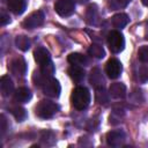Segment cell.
<instances>
[{
  "mask_svg": "<svg viewBox=\"0 0 148 148\" xmlns=\"http://www.w3.org/2000/svg\"><path fill=\"white\" fill-rule=\"evenodd\" d=\"M9 69L10 72L16 76H23L27 73V62L22 57L14 58L9 62Z\"/></svg>",
  "mask_w": 148,
  "mask_h": 148,
  "instance_id": "8",
  "label": "cell"
},
{
  "mask_svg": "<svg viewBox=\"0 0 148 148\" xmlns=\"http://www.w3.org/2000/svg\"><path fill=\"white\" fill-rule=\"evenodd\" d=\"M138 58L140 61L148 64V45H143L138 51Z\"/></svg>",
  "mask_w": 148,
  "mask_h": 148,
  "instance_id": "26",
  "label": "cell"
},
{
  "mask_svg": "<svg viewBox=\"0 0 148 148\" xmlns=\"http://www.w3.org/2000/svg\"><path fill=\"white\" fill-rule=\"evenodd\" d=\"M125 141V133L121 130H114L106 133V142L111 147H119Z\"/></svg>",
  "mask_w": 148,
  "mask_h": 148,
  "instance_id": "9",
  "label": "cell"
},
{
  "mask_svg": "<svg viewBox=\"0 0 148 148\" xmlns=\"http://www.w3.org/2000/svg\"><path fill=\"white\" fill-rule=\"evenodd\" d=\"M139 80L141 82L148 81V66H142L139 69Z\"/></svg>",
  "mask_w": 148,
  "mask_h": 148,
  "instance_id": "27",
  "label": "cell"
},
{
  "mask_svg": "<svg viewBox=\"0 0 148 148\" xmlns=\"http://www.w3.org/2000/svg\"><path fill=\"white\" fill-rule=\"evenodd\" d=\"M109 95L113 98H123L126 95V86L120 82L112 83L109 88Z\"/></svg>",
  "mask_w": 148,
  "mask_h": 148,
  "instance_id": "15",
  "label": "cell"
},
{
  "mask_svg": "<svg viewBox=\"0 0 148 148\" xmlns=\"http://www.w3.org/2000/svg\"><path fill=\"white\" fill-rule=\"evenodd\" d=\"M44 18H45L44 13L42 10H36V12L31 13L28 17L24 18V21L22 22V27L25 29L38 28L44 23Z\"/></svg>",
  "mask_w": 148,
  "mask_h": 148,
  "instance_id": "5",
  "label": "cell"
},
{
  "mask_svg": "<svg viewBox=\"0 0 148 148\" xmlns=\"http://www.w3.org/2000/svg\"><path fill=\"white\" fill-rule=\"evenodd\" d=\"M111 22H112V25L117 29H123L127 25V23L130 22V18L127 16V14L125 13H118L116 15H113L111 17Z\"/></svg>",
  "mask_w": 148,
  "mask_h": 148,
  "instance_id": "17",
  "label": "cell"
},
{
  "mask_svg": "<svg viewBox=\"0 0 148 148\" xmlns=\"http://www.w3.org/2000/svg\"><path fill=\"white\" fill-rule=\"evenodd\" d=\"M43 89L44 95L52 97V98H57L60 95L61 91V87L60 83L58 82V80H56L54 77H49L46 79V81L43 83V86L40 87Z\"/></svg>",
  "mask_w": 148,
  "mask_h": 148,
  "instance_id": "4",
  "label": "cell"
},
{
  "mask_svg": "<svg viewBox=\"0 0 148 148\" xmlns=\"http://www.w3.org/2000/svg\"><path fill=\"white\" fill-rule=\"evenodd\" d=\"M88 53H89L91 57L96 58V59H102V58H104V56H105L104 49H103V46H102L101 44H92V45L89 47Z\"/></svg>",
  "mask_w": 148,
  "mask_h": 148,
  "instance_id": "21",
  "label": "cell"
},
{
  "mask_svg": "<svg viewBox=\"0 0 148 148\" xmlns=\"http://www.w3.org/2000/svg\"><path fill=\"white\" fill-rule=\"evenodd\" d=\"M59 110L60 108L57 103L47 99H43L36 105L35 113L40 119H49V118H52Z\"/></svg>",
  "mask_w": 148,
  "mask_h": 148,
  "instance_id": "2",
  "label": "cell"
},
{
  "mask_svg": "<svg viewBox=\"0 0 148 148\" xmlns=\"http://www.w3.org/2000/svg\"><path fill=\"white\" fill-rule=\"evenodd\" d=\"M0 22H1V24L2 25H6L7 23H9L10 22V16L6 13V12H1V16H0Z\"/></svg>",
  "mask_w": 148,
  "mask_h": 148,
  "instance_id": "28",
  "label": "cell"
},
{
  "mask_svg": "<svg viewBox=\"0 0 148 148\" xmlns=\"http://www.w3.org/2000/svg\"><path fill=\"white\" fill-rule=\"evenodd\" d=\"M10 112L14 116V118L17 120V121H23L27 119L28 117V113H27V110L21 108V106H14L10 109Z\"/></svg>",
  "mask_w": 148,
  "mask_h": 148,
  "instance_id": "23",
  "label": "cell"
},
{
  "mask_svg": "<svg viewBox=\"0 0 148 148\" xmlns=\"http://www.w3.org/2000/svg\"><path fill=\"white\" fill-rule=\"evenodd\" d=\"M15 45L21 51H27V50H29V47L31 45V42H30V39L27 36L20 35V36H17L15 38Z\"/></svg>",
  "mask_w": 148,
  "mask_h": 148,
  "instance_id": "20",
  "label": "cell"
},
{
  "mask_svg": "<svg viewBox=\"0 0 148 148\" xmlns=\"http://www.w3.org/2000/svg\"><path fill=\"white\" fill-rule=\"evenodd\" d=\"M39 66H40V67H39V73H40L44 77H46V79L53 77V74H54V72H56V68H54V65H53L52 60H50V61H47V62H45V64H42V65H39Z\"/></svg>",
  "mask_w": 148,
  "mask_h": 148,
  "instance_id": "19",
  "label": "cell"
},
{
  "mask_svg": "<svg viewBox=\"0 0 148 148\" xmlns=\"http://www.w3.org/2000/svg\"><path fill=\"white\" fill-rule=\"evenodd\" d=\"M86 18H87V22L89 24H96V21L98 18V10H97V7L95 5H90L88 7Z\"/></svg>",
  "mask_w": 148,
  "mask_h": 148,
  "instance_id": "22",
  "label": "cell"
},
{
  "mask_svg": "<svg viewBox=\"0 0 148 148\" xmlns=\"http://www.w3.org/2000/svg\"><path fill=\"white\" fill-rule=\"evenodd\" d=\"M54 9L61 17H68L75 10V2L74 0H58L54 3Z\"/></svg>",
  "mask_w": 148,
  "mask_h": 148,
  "instance_id": "6",
  "label": "cell"
},
{
  "mask_svg": "<svg viewBox=\"0 0 148 148\" xmlns=\"http://www.w3.org/2000/svg\"><path fill=\"white\" fill-rule=\"evenodd\" d=\"M71 98H72L73 106L76 110L82 111V110L88 108V105L90 103V99H91V96H90L89 90L86 87H76L73 90Z\"/></svg>",
  "mask_w": 148,
  "mask_h": 148,
  "instance_id": "1",
  "label": "cell"
},
{
  "mask_svg": "<svg viewBox=\"0 0 148 148\" xmlns=\"http://www.w3.org/2000/svg\"><path fill=\"white\" fill-rule=\"evenodd\" d=\"M142 3H143L146 7H148V0H142Z\"/></svg>",
  "mask_w": 148,
  "mask_h": 148,
  "instance_id": "31",
  "label": "cell"
},
{
  "mask_svg": "<svg viewBox=\"0 0 148 148\" xmlns=\"http://www.w3.org/2000/svg\"><path fill=\"white\" fill-rule=\"evenodd\" d=\"M8 9L15 15H21L27 8V0H8Z\"/></svg>",
  "mask_w": 148,
  "mask_h": 148,
  "instance_id": "14",
  "label": "cell"
},
{
  "mask_svg": "<svg viewBox=\"0 0 148 148\" xmlns=\"http://www.w3.org/2000/svg\"><path fill=\"white\" fill-rule=\"evenodd\" d=\"M32 97V94L29 88L27 87H20L14 92V101L17 103H28Z\"/></svg>",
  "mask_w": 148,
  "mask_h": 148,
  "instance_id": "11",
  "label": "cell"
},
{
  "mask_svg": "<svg viewBox=\"0 0 148 148\" xmlns=\"http://www.w3.org/2000/svg\"><path fill=\"white\" fill-rule=\"evenodd\" d=\"M67 60H68L69 64H72V65H77V66H87V65L89 64V59H88L86 56H83V54H81V53H76V52L68 54Z\"/></svg>",
  "mask_w": 148,
  "mask_h": 148,
  "instance_id": "18",
  "label": "cell"
},
{
  "mask_svg": "<svg viewBox=\"0 0 148 148\" xmlns=\"http://www.w3.org/2000/svg\"><path fill=\"white\" fill-rule=\"evenodd\" d=\"M109 92H105L104 87L96 89V101L99 104H106L109 102Z\"/></svg>",
  "mask_w": 148,
  "mask_h": 148,
  "instance_id": "24",
  "label": "cell"
},
{
  "mask_svg": "<svg viewBox=\"0 0 148 148\" xmlns=\"http://www.w3.org/2000/svg\"><path fill=\"white\" fill-rule=\"evenodd\" d=\"M123 65L117 58H110L105 64V73L110 79H117L120 76Z\"/></svg>",
  "mask_w": 148,
  "mask_h": 148,
  "instance_id": "7",
  "label": "cell"
},
{
  "mask_svg": "<svg viewBox=\"0 0 148 148\" xmlns=\"http://www.w3.org/2000/svg\"><path fill=\"white\" fill-rule=\"evenodd\" d=\"M34 57H35V60H36L39 65L45 64V62H47V61L51 60V54H50L49 50H46L45 47H42V46H39V47H37V49L35 50Z\"/></svg>",
  "mask_w": 148,
  "mask_h": 148,
  "instance_id": "16",
  "label": "cell"
},
{
  "mask_svg": "<svg viewBox=\"0 0 148 148\" xmlns=\"http://www.w3.org/2000/svg\"><path fill=\"white\" fill-rule=\"evenodd\" d=\"M132 0H108L109 7L112 9H120L126 7Z\"/></svg>",
  "mask_w": 148,
  "mask_h": 148,
  "instance_id": "25",
  "label": "cell"
},
{
  "mask_svg": "<svg viewBox=\"0 0 148 148\" xmlns=\"http://www.w3.org/2000/svg\"><path fill=\"white\" fill-rule=\"evenodd\" d=\"M89 81H90V84H91L95 89L104 87V77H103L101 71H99L97 67H95V68L91 69Z\"/></svg>",
  "mask_w": 148,
  "mask_h": 148,
  "instance_id": "13",
  "label": "cell"
},
{
  "mask_svg": "<svg viewBox=\"0 0 148 148\" xmlns=\"http://www.w3.org/2000/svg\"><path fill=\"white\" fill-rule=\"evenodd\" d=\"M0 123H1V133L3 134L5 131H6V127H7V125H6V119H5V116H3V114H1V120H0Z\"/></svg>",
  "mask_w": 148,
  "mask_h": 148,
  "instance_id": "29",
  "label": "cell"
},
{
  "mask_svg": "<svg viewBox=\"0 0 148 148\" xmlns=\"http://www.w3.org/2000/svg\"><path fill=\"white\" fill-rule=\"evenodd\" d=\"M68 75L71 76V79L74 81V82H81L83 81L84 76H86V72L84 69L82 68V66H77V65H72L68 71H67Z\"/></svg>",
  "mask_w": 148,
  "mask_h": 148,
  "instance_id": "12",
  "label": "cell"
},
{
  "mask_svg": "<svg viewBox=\"0 0 148 148\" xmlns=\"http://www.w3.org/2000/svg\"><path fill=\"white\" fill-rule=\"evenodd\" d=\"M0 91L3 97H7L14 91V83L8 75H3L0 79Z\"/></svg>",
  "mask_w": 148,
  "mask_h": 148,
  "instance_id": "10",
  "label": "cell"
},
{
  "mask_svg": "<svg viewBox=\"0 0 148 148\" xmlns=\"http://www.w3.org/2000/svg\"><path fill=\"white\" fill-rule=\"evenodd\" d=\"M108 45L112 53H119L125 47V39L120 31L118 30H111L108 34Z\"/></svg>",
  "mask_w": 148,
  "mask_h": 148,
  "instance_id": "3",
  "label": "cell"
},
{
  "mask_svg": "<svg viewBox=\"0 0 148 148\" xmlns=\"http://www.w3.org/2000/svg\"><path fill=\"white\" fill-rule=\"evenodd\" d=\"M145 36H146V39H148V22L146 24V31H145Z\"/></svg>",
  "mask_w": 148,
  "mask_h": 148,
  "instance_id": "30",
  "label": "cell"
}]
</instances>
